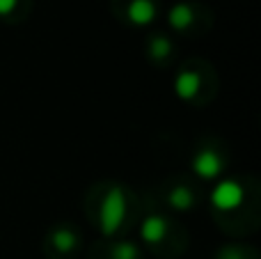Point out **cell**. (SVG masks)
I'll return each mask as SVG.
<instances>
[{
    "label": "cell",
    "instance_id": "obj_1",
    "mask_svg": "<svg viewBox=\"0 0 261 259\" xmlns=\"http://www.w3.org/2000/svg\"><path fill=\"white\" fill-rule=\"evenodd\" d=\"M94 197L87 200V214L101 234L113 237L126 225L130 197L122 184H101L94 186Z\"/></svg>",
    "mask_w": 261,
    "mask_h": 259
},
{
    "label": "cell",
    "instance_id": "obj_2",
    "mask_svg": "<svg viewBox=\"0 0 261 259\" xmlns=\"http://www.w3.org/2000/svg\"><path fill=\"white\" fill-rule=\"evenodd\" d=\"M167 23L179 35H199L211 25V9L195 0H179L167 12Z\"/></svg>",
    "mask_w": 261,
    "mask_h": 259
},
{
    "label": "cell",
    "instance_id": "obj_3",
    "mask_svg": "<svg viewBox=\"0 0 261 259\" xmlns=\"http://www.w3.org/2000/svg\"><path fill=\"white\" fill-rule=\"evenodd\" d=\"M113 14L126 25L142 28L158 16V0H110Z\"/></svg>",
    "mask_w": 261,
    "mask_h": 259
},
{
    "label": "cell",
    "instance_id": "obj_4",
    "mask_svg": "<svg viewBox=\"0 0 261 259\" xmlns=\"http://www.w3.org/2000/svg\"><path fill=\"white\" fill-rule=\"evenodd\" d=\"M81 248V232L69 223L55 225L44 241V250L50 259H71L73 252Z\"/></svg>",
    "mask_w": 261,
    "mask_h": 259
},
{
    "label": "cell",
    "instance_id": "obj_5",
    "mask_svg": "<svg viewBox=\"0 0 261 259\" xmlns=\"http://www.w3.org/2000/svg\"><path fill=\"white\" fill-rule=\"evenodd\" d=\"M206 78H211V73H206V69H193V67H184L176 76V92L181 99L186 101H197L199 96H204V83Z\"/></svg>",
    "mask_w": 261,
    "mask_h": 259
},
{
    "label": "cell",
    "instance_id": "obj_6",
    "mask_svg": "<svg viewBox=\"0 0 261 259\" xmlns=\"http://www.w3.org/2000/svg\"><path fill=\"white\" fill-rule=\"evenodd\" d=\"M211 202L216 209L220 211H236L243 206L245 202V191L243 186H241L239 182H222L216 186V191H213L211 195Z\"/></svg>",
    "mask_w": 261,
    "mask_h": 259
},
{
    "label": "cell",
    "instance_id": "obj_7",
    "mask_svg": "<svg viewBox=\"0 0 261 259\" xmlns=\"http://www.w3.org/2000/svg\"><path fill=\"white\" fill-rule=\"evenodd\" d=\"M222 168H225V163H222V154L216 151V149H211V147L202 149L193 161V170L202 179H213L216 174H220Z\"/></svg>",
    "mask_w": 261,
    "mask_h": 259
},
{
    "label": "cell",
    "instance_id": "obj_8",
    "mask_svg": "<svg viewBox=\"0 0 261 259\" xmlns=\"http://www.w3.org/2000/svg\"><path fill=\"white\" fill-rule=\"evenodd\" d=\"M167 229H170V223L163 216H149L142 223V239L149 246H161L167 237Z\"/></svg>",
    "mask_w": 261,
    "mask_h": 259
},
{
    "label": "cell",
    "instance_id": "obj_9",
    "mask_svg": "<svg viewBox=\"0 0 261 259\" xmlns=\"http://www.w3.org/2000/svg\"><path fill=\"white\" fill-rule=\"evenodd\" d=\"M32 0H0V21L18 23L30 14Z\"/></svg>",
    "mask_w": 261,
    "mask_h": 259
},
{
    "label": "cell",
    "instance_id": "obj_10",
    "mask_svg": "<svg viewBox=\"0 0 261 259\" xmlns=\"http://www.w3.org/2000/svg\"><path fill=\"white\" fill-rule=\"evenodd\" d=\"M149 46V58L153 60V62H163V60H170L172 58V50H174V44H172V39L167 35H151L147 41Z\"/></svg>",
    "mask_w": 261,
    "mask_h": 259
},
{
    "label": "cell",
    "instance_id": "obj_11",
    "mask_svg": "<svg viewBox=\"0 0 261 259\" xmlns=\"http://www.w3.org/2000/svg\"><path fill=\"white\" fill-rule=\"evenodd\" d=\"M167 204L172 206V209H190V206L195 204V193L190 186H186V184H179V186H174L170 191V195H167Z\"/></svg>",
    "mask_w": 261,
    "mask_h": 259
},
{
    "label": "cell",
    "instance_id": "obj_12",
    "mask_svg": "<svg viewBox=\"0 0 261 259\" xmlns=\"http://www.w3.org/2000/svg\"><path fill=\"white\" fill-rule=\"evenodd\" d=\"M110 259H140V250L133 246V243L126 241H117L110 246Z\"/></svg>",
    "mask_w": 261,
    "mask_h": 259
}]
</instances>
